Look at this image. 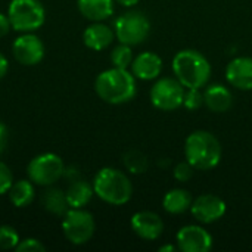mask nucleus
<instances>
[{
    "mask_svg": "<svg viewBox=\"0 0 252 252\" xmlns=\"http://www.w3.org/2000/svg\"><path fill=\"white\" fill-rule=\"evenodd\" d=\"M136 77L124 68H111L102 71L94 81L97 96L111 105L130 102L136 96Z\"/></svg>",
    "mask_w": 252,
    "mask_h": 252,
    "instance_id": "f257e3e1",
    "label": "nucleus"
},
{
    "mask_svg": "<svg viewBox=\"0 0 252 252\" xmlns=\"http://www.w3.org/2000/svg\"><path fill=\"white\" fill-rule=\"evenodd\" d=\"M173 71L176 78L186 89H201L211 77L208 59L198 50L185 49L173 58Z\"/></svg>",
    "mask_w": 252,
    "mask_h": 252,
    "instance_id": "f03ea898",
    "label": "nucleus"
},
{
    "mask_svg": "<svg viewBox=\"0 0 252 252\" xmlns=\"http://www.w3.org/2000/svg\"><path fill=\"white\" fill-rule=\"evenodd\" d=\"M185 157L195 170L208 171L219 165L221 159V145L213 133L196 130L190 133L185 142Z\"/></svg>",
    "mask_w": 252,
    "mask_h": 252,
    "instance_id": "7ed1b4c3",
    "label": "nucleus"
},
{
    "mask_svg": "<svg viewBox=\"0 0 252 252\" xmlns=\"http://www.w3.org/2000/svg\"><path fill=\"white\" fill-rule=\"evenodd\" d=\"M93 190L103 202L118 207L131 199L133 185L123 171L105 167L94 176Z\"/></svg>",
    "mask_w": 252,
    "mask_h": 252,
    "instance_id": "20e7f679",
    "label": "nucleus"
},
{
    "mask_svg": "<svg viewBox=\"0 0 252 252\" xmlns=\"http://www.w3.org/2000/svg\"><path fill=\"white\" fill-rule=\"evenodd\" d=\"M7 18L15 31L32 32L46 21V10L38 0H12Z\"/></svg>",
    "mask_w": 252,
    "mask_h": 252,
    "instance_id": "39448f33",
    "label": "nucleus"
},
{
    "mask_svg": "<svg viewBox=\"0 0 252 252\" xmlns=\"http://www.w3.org/2000/svg\"><path fill=\"white\" fill-rule=\"evenodd\" d=\"M94 219L83 208H69L62 216V232L74 245L87 244L94 235Z\"/></svg>",
    "mask_w": 252,
    "mask_h": 252,
    "instance_id": "423d86ee",
    "label": "nucleus"
},
{
    "mask_svg": "<svg viewBox=\"0 0 252 252\" xmlns=\"http://www.w3.org/2000/svg\"><path fill=\"white\" fill-rule=\"evenodd\" d=\"M63 161L56 154H41L32 158L27 167L28 179L37 186H53L61 177H63Z\"/></svg>",
    "mask_w": 252,
    "mask_h": 252,
    "instance_id": "0eeeda50",
    "label": "nucleus"
},
{
    "mask_svg": "<svg viewBox=\"0 0 252 252\" xmlns=\"http://www.w3.org/2000/svg\"><path fill=\"white\" fill-rule=\"evenodd\" d=\"M151 31L149 19L139 10H130L121 15L114 24V32L120 43L136 46L143 43Z\"/></svg>",
    "mask_w": 252,
    "mask_h": 252,
    "instance_id": "6e6552de",
    "label": "nucleus"
},
{
    "mask_svg": "<svg viewBox=\"0 0 252 252\" xmlns=\"http://www.w3.org/2000/svg\"><path fill=\"white\" fill-rule=\"evenodd\" d=\"M186 87L177 78H159L151 89V102L157 109L176 111L183 105Z\"/></svg>",
    "mask_w": 252,
    "mask_h": 252,
    "instance_id": "1a4fd4ad",
    "label": "nucleus"
},
{
    "mask_svg": "<svg viewBox=\"0 0 252 252\" xmlns=\"http://www.w3.org/2000/svg\"><path fill=\"white\" fill-rule=\"evenodd\" d=\"M44 44L32 32H25L19 35L12 44L13 58L25 66H34L40 63L44 58Z\"/></svg>",
    "mask_w": 252,
    "mask_h": 252,
    "instance_id": "9d476101",
    "label": "nucleus"
},
{
    "mask_svg": "<svg viewBox=\"0 0 252 252\" xmlns=\"http://www.w3.org/2000/svg\"><path fill=\"white\" fill-rule=\"evenodd\" d=\"M190 211L199 223L211 224L226 214V202L217 195L205 193L192 202Z\"/></svg>",
    "mask_w": 252,
    "mask_h": 252,
    "instance_id": "9b49d317",
    "label": "nucleus"
},
{
    "mask_svg": "<svg viewBox=\"0 0 252 252\" xmlns=\"http://www.w3.org/2000/svg\"><path fill=\"white\" fill-rule=\"evenodd\" d=\"M177 247L183 252H208L213 248L211 235L201 226H185L177 232Z\"/></svg>",
    "mask_w": 252,
    "mask_h": 252,
    "instance_id": "f8f14e48",
    "label": "nucleus"
},
{
    "mask_svg": "<svg viewBox=\"0 0 252 252\" xmlns=\"http://www.w3.org/2000/svg\"><path fill=\"white\" fill-rule=\"evenodd\" d=\"M131 229L133 232L145 239V241H155L162 235L164 223L161 217L152 211H139L131 217Z\"/></svg>",
    "mask_w": 252,
    "mask_h": 252,
    "instance_id": "ddd939ff",
    "label": "nucleus"
},
{
    "mask_svg": "<svg viewBox=\"0 0 252 252\" xmlns=\"http://www.w3.org/2000/svg\"><path fill=\"white\" fill-rule=\"evenodd\" d=\"M226 78L239 90H252V58L241 56L230 61L226 68Z\"/></svg>",
    "mask_w": 252,
    "mask_h": 252,
    "instance_id": "4468645a",
    "label": "nucleus"
},
{
    "mask_svg": "<svg viewBox=\"0 0 252 252\" xmlns=\"http://www.w3.org/2000/svg\"><path fill=\"white\" fill-rule=\"evenodd\" d=\"M162 71V59L154 52H142L131 62V72L140 80H155Z\"/></svg>",
    "mask_w": 252,
    "mask_h": 252,
    "instance_id": "2eb2a0df",
    "label": "nucleus"
},
{
    "mask_svg": "<svg viewBox=\"0 0 252 252\" xmlns=\"http://www.w3.org/2000/svg\"><path fill=\"white\" fill-rule=\"evenodd\" d=\"M115 32L102 22H93L84 30L83 41L92 50H103L114 41Z\"/></svg>",
    "mask_w": 252,
    "mask_h": 252,
    "instance_id": "dca6fc26",
    "label": "nucleus"
},
{
    "mask_svg": "<svg viewBox=\"0 0 252 252\" xmlns=\"http://www.w3.org/2000/svg\"><path fill=\"white\" fill-rule=\"evenodd\" d=\"M204 103L211 112H226L233 103V96L223 84H213L204 93Z\"/></svg>",
    "mask_w": 252,
    "mask_h": 252,
    "instance_id": "f3484780",
    "label": "nucleus"
},
{
    "mask_svg": "<svg viewBox=\"0 0 252 252\" xmlns=\"http://www.w3.org/2000/svg\"><path fill=\"white\" fill-rule=\"evenodd\" d=\"M80 13L93 22L108 19L114 13V0H77Z\"/></svg>",
    "mask_w": 252,
    "mask_h": 252,
    "instance_id": "a211bd4d",
    "label": "nucleus"
},
{
    "mask_svg": "<svg viewBox=\"0 0 252 252\" xmlns=\"http://www.w3.org/2000/svg\"><path fill=\"white\" fill-rule=\"evenodd\" d=\"M65 195L69 208H84L94 195L93 185L86 180L77 179L69 183L68 189L65 190Z\"/></svg>",
    "mask_w": 252,
    "mask_h": 252,
    "instance_id": "6ab92c4d",
    "label": "nucleus"
},
{
    "mask_svg": "<svg viewBox=\"0 0 252 252\" xmlns=\"http://www.w3.org/2000/svg\"><path fill=\"white\" fill-rule=\"evenodd\" d=\"M192 195L185 189H173L164 195L162 207L168 214H182L192 207Z\"/></svg>",
    "mask_w": 252,
    "mask_h": 252,
    "instance_id": "aec40b11",
    "label": "nucleus"
},
{
    "mask_svg": "<svg viewBox=\"0 0 252 252\" xmlns=\"http://www.w3.org/2000/svg\"><path fill=\"white\" fill-rule=\"evenodd\" d=\"M9 199L16 208H25L32 204L35 198V189L34 183L28 180H18L13 182L12 188L9 189Z\"/></svg>",
    "mask_w": 252,
    "mask_h": 252,
    "instance_id": "412c9836",
    "label": "nucleus"
},
{
    "mask_svg": "<svg viewBox=\"0 0 252 252\" xmlns=\"http://www.w3.org/2000/svg\"><path fill=\"white\" fill-rule=\"evenodd\" d=\"M41 204H43L44 210H47L50 214L58 216V217H62L69 210L66 195L59 188H50L49 186V189L41 196Z\"/></svg>",
    "mask_w": 252,
    "mask_h": 252,
    "instance_id": "4be33fe9",
    "label": "nucleus"
},
{
    "mask_svg": "<svg viewBox=\"0 0 252 252\" xmlns=\"http://www.w3.org/2000/svg\"><path fill=\"white\" fill-rule=\"evenodd\" d=\"M123 164L130 173L142 174L148 170V157L137 149H130L123 155Z\"/></svg>",
    "mask_w": 252,
    "mask_h": 252,
    "instance_id": "5701e85b",
    "label": "nucleus"
},
{
    "mask_svg": "<svg viewBox=\"0 0 252 252\" xmlns=\"http://www.w3.org/2000/svg\"><path fill=\"white\" fill-rule=\"evenodd\" d=\"M133 52H131V46L121 43L120 46L114 47V50L111 52V61L114 63V66L117 68H124L127 69L128 66H131L133 62Z\"/></svg>",
    "mask_w": 252,
    "mask_h": 252,
    "instance_id": "b1692460",
    "label": "nucleus"
},
{
    "mask_svg": "<svg viewBox=\"0 0 252 252\" xmlns=\"http://www.w3.org/2000/svg\"><path fill=\"white\" fill-rule=\"evenodd\" d=\"M19 241L18 232L12 226H0V250H16Z\"/></svg>",
    "mask_w": 252,
    "mask_h": 252,
    "instance_id": "393cba45",
    "label": "nucleus"
},
{
    "mask_svg": "<svg viewBox=\"0 0 252 252\" xmlns=\"http://www.w3.org/2000/svg\"><path fill=\"white\" fill-rule=\"evenodd\" d=\"M204 105V93L201 89H186L183 97V106L189 111H196Z\"/></svg>",
    "mask_w": 252,
    "mask_h": 252,
    "instance_id": "a878e982",
    "label": "nucleus"
},
{
    "mask_svg": "<svg viewBox=\"0 0 252 252\" xmlns=\"http://www.w3.org/2000/svg\"><path fill=\"white\" fill-rule=\"evenodd\" d=\"M193 171H195V167L190 162L188 161L180 162L174 168V179L177 182H189L193 177Z\"/></svg>",
    "mask_w": 252,
    "mask_h": 252,
    "instance_id": "bb28decb",
    "label": "nucleus"
},
{
    "mask_svg": "<svg viewBox=\"0 0 252 252\" xmlns=\"http://www.w3.org/2000/svg\"><path fill=\"white\" fill-rule=\"evenodd\" d=\"M13 185V176L10 168L0 161V195H4L9 192V189Z\"/></svg>",
    "mask_w": 252,
    "mask_h": 252,
    "instance_id": "cd10ccee",
    "label": "nucleus"
},
{
    "mask_svg": "<svg viewBox=\"0 0 252 252\" xmlns=\"http://www.w3.org/2000/svg\"><path fill=\"white\" fill-rule=\"evenodd\" d=\"M16 251L18 252H43V251H46V247H44L38 239L27 238V239L19 241V244H18V247H16Z\"/></svg>",
    "mask_w": 252,
    "mask_h": 252,
    "instance_id": "c85d7f7f",
    "label": "nucleus"
},
{
    "mask_svg": "<svg viewBox=\"0 0 252 252\" xmlns=\"http://www.w3.org/2000/svg\"><path fill=\"white\" fill-rule=\"evenodd\" d=\"M10 28H12V25H10L7 15L0 13V37H4L10 31Z\"/></svg>",
    "mask_w": 252,
    "mask_h": 252,
    "instance_id": "c756f323",
    "label": "nucleus"
},
{
    "mask_svg": "<svg viewBox=\"0 0 252 252\" xmlns=\"http://www.w3.org/2000/svg\"><path fill=\"white\" fill-rule=\"evenodd\" d=\"M6 145H7V128L3 123H0V155L3 154Z\"/></svg>",
    "mask_w": 252,
    "mask_h": 252,
    "instance_id": "7c9ffc66",
    "label": "nucleus"
},
{
    "mask_svg": "<svg viewBox=\"0 0 252 252\" xmlns=\"http://www.w3.org/2000/svg\"><path fill=\"white\" fill-rule=\"evenodd\" d=\"M7 68H9V62L6 59V56L3 53H0V80L6 75Z\"/></svg>",
    "mask_w": 252,
    "mask_h": 252,
    "instance_id": "2f4dec72",
    "label": "nucleus"
},
{
    "mask_svg": "<svg viewBox=\"0 0 252 252\" xmlns=\"http://www.w3.org/2000/svg\"><path fill=\"white\" fill-rule=\"evenodd\" d=\"M114 1H117V3H120V4H123V6H126V7H130V6L137 4L140 0H114Z\"/></svg>",
    "mask_w": 252,
    "mask_h": 252,
    "instance_id": "473e14b6",
    "label": "nucleus"
},
{
    "mask_svg": "<svg viewBox=\"0 0 252 252\" xmlns=\"http://www.w3.org/2000/svg\"><path fill=\"white\" fill-rule=\"evenodd\" d=\"M176 250H179V247H173V245H164V247H161V248H159V252H173V251H176Z\"/></svg>",
    "mask_w": 252,
    "mask_h": 252,
    "instance_id": "72a5a7b5",
    "label": "nucleus"
}]
</instances>
